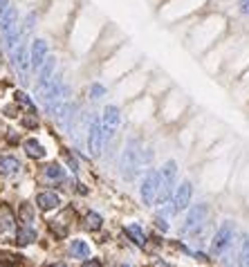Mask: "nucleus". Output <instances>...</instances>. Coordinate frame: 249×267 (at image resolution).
I'll return each instance as SVG.
<instances>
[{
	"mask_svg": "<svg viewBox=\"0 0 249 267\" xmlns=\"http://www.w3.org/2000/svg\"><path fill=\"white\" fill-rule=\"evenodd\" d=\"M178 177V164L175 162H166L160 171V193H157V205H166L171 200L173 193V184Z\"/></svg>",
	"mask_w": 249,
	"mask_h": 267,
	"instance_id": "obj_2",
	"label": "nucleus"
},
{
	"mask_svg": "<svg viewBox=\"0 0 249 267\" xmlns=\"http://www.w3.org/2000/svg\"><path fill=\"white\" fill-rule=\"evenodd\" d=\"M45 52H47V45L43 41H36L34 43V50H32V61H34V65L38 67L45 59Z\"/></svg>",
	"mask_w": 249,
	"mask_h": 267,
	"instance_id": "obj_19",
	"label": "nucleus"
},
{
	"mask_svg": "<svg viewBox=\"0 0 249 267\" xmlns=\"http://www.w3.org/2000/svg\"><path fill=\"white\" fill-rule=\"evenodd\" d=\"M144 162V153L140 148V139H131L126 150H123V159H121V175L126 180H135V175L140 173V166Z\"/></svg>",
	"mask_w": 249,
	"mask_h": 267,
	"instance_id": "obj_1",
	"label": "nucleus"
},
{
	"mask_svg": "<svg viewBox=\"0 0 249 267\" xmlns=\"http://www.w3.org/2000/svg\"><path fill=\"white\" fill-rule=\"evenodd\" d=\"M81 267H101V263H99L97 258H90V260H85V263L81 265Z\"/></svg>",
	"mask_w": 249,
	"mask_h": 267,
	"instance_id": "obj_27",
	"label": "nucleus"
},
{
	"mask_svg": "<svg viewBox=\"0 0 249 267\" xmlns=\"http://www.w3.org/2000/svg\"><path fill=\"white\" fill-rule=\"evenodd\" d=\"M240 265L249 267V236L242 238V245H240Z\"/></svg>",
	"mask_w": 249,
	"mask_h": 267,
	"instance_id": "obj_21",
	"label": "nucleus"
},
{
	"mask_svg": "<svg viewBox=\"0 0 249 267\" xmlns=\"http://www.w3.org/2000/svg\"><path fill=\"white\" fill-rule=\"evenodd\" d=\"M121 267H131V265H121Z\"/></svg>",
	"mask_w": 249,
	"mask_h": 267,
	"instance_id": "obj_31",
	"label": "nucleus"
},
{
	"mask_svg": "<svg viewBox=\"0 0 249 267\" xmlns=\"http://www.w3.org/2000/svg\"><path fill=\"white\" fill-rule=\"evenodd\" d=\"M23 126H25V128H36L38 126V117H36V113H30V115H25V117H23V121H21Z\"/></svg>",
	"mask_w": 249,
	"mask_h": 267,
	"instance_id": "obj_23",
	"label": "nucleus"
},
{
	"mask_svg": "<svg viewBox=\"0 0 249 267\" xmlns=\"http://www.w3.org/2000/svg\"><path fill=\"white\" fill-rule=\"evenodd\" d=\"M36 205L41 211H52V209H56L61 205V198L54 191H43L36 196Z\"/></svg>",
	"mask_w": 249,
	"mask_h": 267,
	"instance_id": "obj_11",
	"label": "nucleus"
},
{
	"mask_svg": "<svg viewBox=\"0 0 249 267\" xmlns=\"http://www.w3.org/2000/svg\"><path fill=\"white\" fill-rule=\"evenodd\" d=\"M50 267H68L65 263H54V265H50Z\"/></svg>",
	"mask_w": 249,
	"mask_h": 267,
	"instance_id": "obj_30",
	"label": "nucleus"
},
{
	"mask_svg": "<svg viewBox=\"0 0 249 267\" xmlns=\"http://www.w3.org/2000/svg\"><path fill=\"white\" fill-rule=\"evenodd\" d=\"M207 205H195V207H191L189 209V213H186V220H184V227H182V231H198L200 227L204 225V220H207Z\"/></svg>",
	"mask_w": 249,
	"mask_h": 267,
	"instance_id": "obj_5",
	"label": "nucleus"
},
{
	"mask_svg": "<svg viewBox=\"0 0 249 267\" xmlns=\"http://www.w3.org/2000/svg\"><path fill=\"white\" fill-rule=\"evenodd\" d=\"M74 218H76V211L72 207H68L59 218H56V220L50 222V231L56 238H65L68 231H70V227H72V222H74Z\"/></svg>",
	"mask_w": 249,
	"mask_h": 267,
	"instance_id": "obj_6",
	"label": "nucleus"
},
{
	"mask_svg": "<svg viewBox=\"0 0 249 267\" xmlns=\"http://www.w3.org/2000/svg\"><path fill=\"white\" fill-rule=\"evenodd\" d=\"M12 231H16V216L9 205H0V236H7Z\"/></svg>",
	"mask_w": 249,
	"mask_h": 267,
	"instance_id": "obj_10",
	"label": "nucleus"
},
{
	"mask_svg": "<svg viewBox=\"0 0 249 267\" xmlns=\"http://www.w3.org/2000/svg\"><path fill=\"white\" fill-rule=\"evenodd\" d=\"M34 240H36V229H34V227H18V231H16L18 247H27V245H32Z\"/></svg>",
	"mask_w": 249,
	"mask_h": 267,
	"instance_id": "obj_13",
	"label": "nucleus"
},
{
	"mask_svg": "<svg viewBox=\"0 0 249 267\" xmlns=\"http://www.w3.org/2000/svg\"><path fill=\"white\" fill-rule=\"evenodd\" d=\"M119 119H121V115H119V108H114V106H108L106 110H103V137L110 139L114 135V130H117L119 126Z\"/></svg>",
	"mask_w": 249,
	"mask_h": 267,
	"instance_id": "obj_7",
	"label": "nucleus"
},
{
	"mask_svg": "<svg viewBox=\"0 0 249 267\" xmlns=\"http://www.w3.org/2000/svg\"><path fill=\"white\" fill-rule=\"evenodd\" d=\"M25 153L30 155L32 159H43V157H45V148H43L36 139H27V142H25Z\"/></svg>",
	"mask_w": 249,
	"mask_h": 267,
	"instance_id": "obj_15",
	"label": "nucleus"
},
{
	"mask_svg": "<svg viewBox=\"0 0 249 267\" xmlns=\"http://www.w3.org/2000/svg\"><path fill=\"white\" fill-rule=\"evenodd\" d=\"M16 104H21V106H27V108L34 113V104H32V99L25 95V92H16Z\"/></svg>",
	"mask_w": 249,
	"mask_h": 267,
	"instance_id": "obj_22",
	"label": "nucleus"
},
{
	"mask_svg": "<svg viewBox=\"0 0 249 267\" xmlns=\"http://www.w3.org/2000/svg\"><path fill=\"white\" fill-rule=\"evenodd\" d=\"M21 171V162H18L16 157H12V155H3L0 157V175H16V173Z\"/></svg>",
	"mask_w": 249,
	"mask_h": 267,
	"instance_id": "obj_12",
	"label": "nucleus"
},
{
	"mask_svg": "<svg viewBox=\"0 0 249 267\" xmlns=\"http://www.w3.org/2000/svg\"><path fill=\"white\" fill-rule=\"evenodd\" d=\"M70 251H72V256H74V258H88V256H90V247L85 245L83 240H74V242H72Z\"/></svg>",
	"mask_w": 249,
	"mask_h": 267,
	"instance_id": "obj_17",
	"label": "nucleus"
},
{
	"mask_svg": "<svg viewBox=\"0 0 249 267\" xmlns=\"http://www.w3.org/2000/svg\"><path fill=\"white\" fill-rule=\"evenodd\" d=\"M126 236L131 238L135 245H140V247L146 245V236H144V229H142L140 225H128L126 227Z\"/></svg>",
	"mask_w": 249,
	"mask_h": 267,
	"instance_id": "obj_14",
	"label": "nucleus"
},
{
	"mask_svg": "<svg viewBox=\"0 0 249 267\" xmlns=\"http://www.w3.org/2000/svg\"><path fill=\"white\" fill-rule=\"evenodd\" d=\"M5 115H7V117H16V108H14V106H7V108H5Z\"/></svg>",
	"mask_w": 249,
	"mask_h": 267,
	"instance_id": "obj_28",
	"label": "nucleus"
},
{
	"mask_svg": "<svg viewBox=\"0 0 249 267\" xmlns=\"http://www.w3.org/2000/svg\"><path fill=\"white\" fill-rule=\"evenodd\" d=\"M142 200L146 207H151L157 200V193H160V171H148L146 177L142 182Z\"/></svg>",
	"mask_w": 249,
	"mask_h": 267,
	"instance_id": "obj_4",
	"label": "nucleus"
},
{
	"mask_svg": "<svg viewBox=\"0 0 249 267\" xmlns=\"http://www.w3.org/2000/svg\"><path fill=\"white\" fill-rule=\"evenodd\" d=\"M12 265H16V256L0 254V267H12Z\"/></svg>",
	"mask_w": 249,
	"mask_h": 267,
	"instance_id": "obj_24",
	"label": "nucleus"
},
{
	"mask_svg": "<svg viewBox=\"0 0 249 267\" xmlns=\"http://www.w3.org/2000/svg\"><path fill=\"white\" fill-rule=\"evenodd\" d=\"M238 12L242 16H249V0H238Z\"/></svg>",
	"mask_w": 249,
	"mask_h": 267,
	"instance_id": "obj_25",
	"label": "nucleus"
},
{
	"mask_svg": "<svg viewBox=\"0 0 249 267\" xmlns=\"http://www.w3.org/2000/svg\"><path fill=\"white\" fill-rule=\"evenodd\" d=\"M88 144H90V153L97 157V155L101 153V144H103V128H101V124H99V119H92V124H90Z\"/></svg>",
	"mask_w": 249,
	"mask_h": 267,
	"instance_id": "obj_8",
	"label": "nucleus"
},
{
	"mask_svg": "<svg viewBox=\"0 0 249 267\" xmlns=\"http://www.w3.org/2000/svg\"><path fill=\"white\" fill-rule=\"evenodd\" d=\"M45 177L47 180H54V182H63L65 180V173L59 164H47L45 166Z\"/></svg>",
	"mask_w": 249,
	"mask_h": 267,
	"instance_id": "obj_16",
	"label": "nucleus"
},
{
	"mask_svg": "<svg viewBox=\"0 0 249 267\" xmlns=\"http://www.w3.org/2000/svg\"><path fill=\"white\" fill-rule=\"evenodd\" d=\"M157 227H160L162 231H166V229H169V225H166V222L162 220V218H157Z\"/></svg>",
	"mask_w": 249,
	"mask_h": 267,
	"instance_id": "obj_29",
	"label": "nucleus"
},
{
	"mask_svg": "<svg viewBox=\"0 0 249 267\" xmlns=\"http://www.w3.org/2000/svg\"><path fill=\"white\" fill-rule=\"evenodd\" d=\"M233 229H236V227H233V222L227 220L218 231H215L213 242H211V254L213 256L224 254V251L231 247V242H233Z\"/></svg>",
	"mask_w": 249,
	"mask_h": 267,
	"instance_id": "obj_3",
	"label": "nucleus"
},
{
	"mask_svg": "<svg viewBox=\"0 0 249 267\" xmlns=\"http://www.w3.org/2000/svg\"><path fill=\"white\" fill-rule=\"evenodd\" d=\"M21 218H23V227H34L32 225V222H34V211H32L30 202H25V205L21 207Z\"/></svg>",
	"mask_w": 249,
	"mask_h": 267,
	"instance_id": "obj_20",
	"label": "nucleus"
},
{
	"mask_svg": "<svg viewBox=\"0 0 249 267\" xmlns=\"http://www.w3.org/2000/svg\"><path fill=\"white\" fill-rule=\"evenodd\" d=\"M90 92H92V97H94V99L103 97V88H101V85H92V90H90Z\"/></svg>",
	"mask_w": 249,
	"mask_h": 267,
	"instance_id": "obj_26",
	"label": "nucleus"
},
{
	"mask_svg": "<svg viewBox=\"0 0 249 267\" xmlns=\"http://www.w3.org/2000/svg\"><path fill=\"white\" fill-rule=\"evenodd\" d=\"M101 225H103V220H101V216H99L97 211H90L88 216H85V229L99 231V229H101Z\"/></svg>",
	"mask_w": 249,
	"mask_h": 267,
	"instance_id": "obj_18",
	"label": "nucleus"
},
{
	"mask_svg": "<svg viewBox=\"0 0 249 267\" xmlns=\"http://www.w3.org/2000/svg\"><path fill=\"white\" fill-rule=\"evenodd\" d=\"M191 196H193V187H191V182H182L178 187V191H175V198H173V211H182V209L189 207Z\"/></svg>",
	"mask_w": 249,
	"mask_h": 267,
	"instance_id": "obj_9",
	"label": "nucleus"
}]
</instances>
